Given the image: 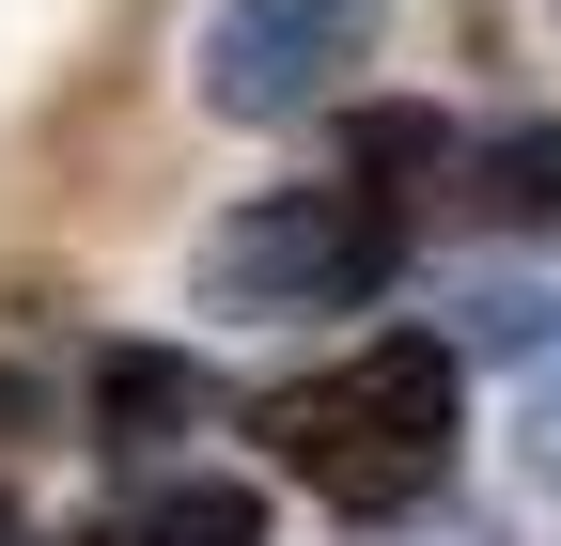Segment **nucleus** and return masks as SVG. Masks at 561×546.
Masks as SVG:
<instances>
[{
	"instance_id": "1",
	"label": "nucleus",
	"mask_w": 561,
	"mask_h": 546,
	"mask_svg": "<svg viewBox=\"0 0 561 546\" xmlns=\"http://www.w3.org/2000/svg\"><path fill=\"white\" fill-rule=\"evenodd\" d=\"M453 437H468V390L453 344H359L297 390H265V468L312 485L328 515H405L453 485Z\"/></svg>"
},
{
	"instance_id": "2",
	"label": "nucleus",
	"mask_w": 561,
	"mask_h": 546,
	"mask_svg": "<svg viewBox=\"0 0 561 546\" xmlns=\"http://www.w3.org/2000/svg\"><path fill=\"white\" fill-rule=\"evenodd\" d=\"M405 265V203L375 172H328V187H265L203 235V312H359Z\"/></svg>"
},
{
	"instance_id": "3",
	"label": "nucleus",
	"mask_w": 561,
	"mask_h": 546,
	"mask_svg": "<svg viewBox=\"0 0 561 546\" xmlns=\"http://www.w3.org/2000/svg\"><path fill=\"white\" fill-rule=\"evenodd\" d=\"M375 16L390 0H219L203 47H187V94L219 125H297V110L343 94V62L375 47Z\"/></svg>"
},
{
	"instance_id": "4",
	"label": "nucleus",
	"mask_w": 561,
	"mask_h": 546,
	"mask_svg": "<svg viewBox=\"0 0 561 546\" xmlns=\"http://www.w3.org/2000/svg\"><path fill=\"white\" fill-rule=\"evenodd\" d=\"M203 422V360H172V344H110L94 360V453H172Z\"/></svg>"
},
{
	"instance_id": "5",
	"label": "nucleus",
	"mask_w": 561,
	"mask_h": 546,
	"mask_svg": "<svg viewBox=\"0 0 561 546\" xmlns=\"http://www.w3.org/2000/svg\"><path fill=\"white\" fill-rule=\"evenodd\" d=\"M79 546H265V485H219V468H203V485H140Z\"/></svg>"
},
{
	"instance_id": "6",
	"label": "nucleus",
	"mask_w": 561,
	"mask_h": 546,
	"mask_svg": "<svg viewBox=\"0 0 561 546\" xmlns=\"http://www.w3.org/2000/svg\"><path fill=\"white\" fill-rule=\"evenodd\" d=\"M483 203L500 219H561V125H500L483 141Z\"/></svg>"
},
{
	"instance_id": "7",
	"label": "nucleus",
	"mask_w": 561,
	"mask_h": 546,
	"mask_svg": "<svg viewBox=\"0 0 561 546\" xmlns=\"http://www.w3.org/2000/svg\"><path fill=\"white\" fill-rule=\"evenodd\" d=\"M32 422H47V390H32V375H0V453H32Z\"/></svg>"
},
{
	"instance_id": "8",
	"label": "nucleus",
	"mask_w": 561,
	"mask_h": 546,
	"mask_svg": "<svg viewBox=\"0 0 561 546\" xmlns=\"http://www.w3.org/2000/svg\"><path fill=\"white\" fill-rule=\"evenodd\" d=\"M530 468H546V485H561V390L530 406Z\"/></svg>"
}]
</instances>
